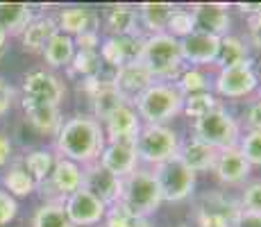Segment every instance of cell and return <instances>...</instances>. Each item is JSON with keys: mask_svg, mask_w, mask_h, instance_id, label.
I'll return each mask as SVG.
<instances>
[{"mask_svg": "<svg viewBox=\"0 0 261 227\" xmlns=\"http://www.w3.org/2000/svg\"><path fill=\"white\" fill-rule=\"evenodd\" d=\"M107 139H105L102 125L93 118V116H73L62 125V130L57 132V148L59 157L75 161L77 166H89L95 164L102 155Z\"/></svg>", "mask_w": 261, "mask_h": 227, "instance_id": "1", "label": "cell"}, {"mask_svg": "<svg viewBox=\"0 0 261 227\" xmlns=\"http://www.w3.org/2000/svg\"><path fill=\"white\" fill-rule=\"evenodd\" d=\"M162 203H164L162 191H159L154 175L150 170L137 168L127 178L120 180V195H118V203L114 207H118V209L127 211L132 216L148 218V216H152L159 209Z\"/></svg>", "mask_w": 261, "mask_h": 227, "instance_id": "2", "label": "cell"}, {"mask_svg": "<svg viewBox=\"0 0 261 227\" xmlns=\"http://www.w3.org/2000/svg\"><path fill=\"white\" fill-rule=\"evenodd\" d=\"M139 62L145 66L152 80H175L179 78L184 68L182 50H179V41L173 39L170 34H150L148 39H143L141 57Z\"/></svg>", "mask_w": 261, "mask_h": 227, "instance_id": "3", "label": "cell"}, {"mask_svg": "<svg viewBox=\"0 0 261 227\" xmlns=\"http://www.w3.org/2000/svg\"><path fill=\"white\" fill-rule=\"evenodd\" d=\"M182 107L184 95L173 82H154L134 100V109L139 118L145 120V125H164L166 120L182 114Z\"/></svg>", "mask_w": 261, "mask_h": 227, "instance_id": "4", "label": "cell"}, {"mask_svg": "<svg viewBox=\"0 0 261 227\" xmlns=\"http://www.w3.org/2000/svg\"><path fill=\"white\" fill-rule=\"evenodd\" d=\"M193 134L198 141L212 145L214 150L223 153V150L237 148L241 141V125L237 123L232 114L223 107H216L202 118L193 120Z\"/></svg>", "mask_w": 261, "mask_h": 227, "instance_id": "5", "label": "cell"}, {"mask_svg": "<svg viewBox=\"0 0 261 227\" xmlns=\"http://www.w3.org/2000/svg\"><path fill=\"white\" fill-rule=\"evenodd\" d=\"M179 143L182 141L177 132L166 125H141V132L134 139V150H137L139 161L159 166L177 157Z\"/></svg>", "mask_w": 261, "mask_h": 227, "instance_id": "6", "label": "cell"}, {"mask_svg": "<svg viewBox=\"0 0 261 227\" xmlns=\"http://www.w3.org/2000/svg\"><path fill=\"white\" fill-rule=\"evenodd\" d=\"M195 220L198 227H241L243 211L237 200L212 191L204 193L195 205Z\"/></svg>", "mask_w": 261, "mask_h": 227, "instance_id": "7", "label": "cell"}, {"mask_svg": "<svg viewBox=\"0 0 261 227\" xmlns=\"http://www.w3.org/2000/svg\"><path fill=\"white\" fill-rule=\"evenodd\" d=\"M152 175L159 184L164 203H182L195 189V173L189 170L177 157L166 161V164L154 166Z\"/></svg>", "mask_w": 261, "mask_h": 227, "instance_id": "8", "label": "cell"}, {"mask_svg": "<svg viewBox=\"0 0 261 227\" xmlns=\"http://www.w3.org/2000/svg\"><path fill=\"white\" fill-rule=\"evenodd\" d=\"M37 186L43 191L48 189V203H53V193H55V203L64 205L68 195H73L75 191L82 189V166L64 157H57L50 178Z\"/></svg>", "mask_w": 261, "mask_h": 227, "instance_id": "9", "label": "cell"}, {"mask_svg": "<svg viewBox=\"0 0 261 227\" xmlns=\"http://www.w3.org/2000/svg\"><path fill=\"white\" fill-rule=\"evenodd\" d=\"M257 87H259V75L254 73L250 59L245 64H239V66L220 68L214 82L216 93H220L223 98H245V95L254 93Z\"/></svg>", "mask_w": 261, "mask_h": 227, "instance_id": "10", "label": "cell"}, {"mask_svg": "<svg viewBox=\"0 0 261 227\" xmlns=\"http://www.w3.org/2000/svg\"><path fill=\"white\" fill-rule=\"evenodd\" d=\"M23 93L25 100L59 107V103L66 95V87H64V82L57 75L48 73V70H32L23 80Z\"/></svg>", "mask_w": 261, "mask_h": 227, "instance_id": "11", "label": "cell"}, {"mask_svg": "<svg viewBox=\"0 0 261 227\" xmlns=\"http://www.w3.org/2000/svg\"><path fill=\"white\" fill-rule=\"evenodd\" d=\"M82 189L95 195L105 207H114L120 195V180L95 161L82 170Z\"/></svg>", "mask_w": 261, "mask_h": 227, "instance_id": "12", "label": "cell"}, {"mask_svg": "<svg viewBox=\"0 0 261 227\" xmlns=\"http://www.w3.org/2000/svg\"><path fill=\"white\" fill-rule=\"evenodd\" d=\"M64 209H66L68 220H71L75 227L95 225L107 216V207L84 189H80V191H75L73 195H68L66 203H64Z\"/></svg>", "mask_w": 261, "mask_h": 227, "instance_id": "13", "label": "cell"}, {"mask_svg": "<svg viewBox=\"0 0 261 227\" xmlns=\"http://www.w3.org/2000/svg\"><path fill=\"white\" fill-rule=\"evenodd\" d=\"M191 16H193V25L198 32L212 34V37H227L229 34V12L227 5L220 3H195L189 9Z\"/></svg>", "mask_w": 261, "mask_h": 227, "instance_id": "14", "label": "cell"}, {"mask_svg": "<svg viewBox=\"0 0 261 227\" xmlns=\"http://www.w3.org/2000/svg\"><path fill=\"white\" fill-rule=\"evenodd\" d=\"M100 125H102L107 143H114V141H134L137 134L141 132V118H139L134 105H120Z\"/></svg>", "mask_w": 261, "mask_h": 227, "instance_id": "15", "label": "cell"}, {"mask_svg": "<svg viewBox=\"0 0 261 227\" xmlns=\"http://www.w3.org/2000/svg\"><path fill=\"white\" fill-rule=\"evenodd\" d=\"M141 48H143L141 37H109L98 48V55L102 59V64H107L112 68H120L125 64L139 62Z\"/></svg>", "mask_w": 261, "mask_h": 227, "instance_id": "16", "label": "cell"}, {"mask_svg": "<svg viewBox=\"0 0 261 227\" xmlns=\"http://www.w3.org/2000/svg\"><path fill=\"white\" fill-rule=\"evenodd\" d=\"M98 164L102 168H107L112 175H116L118 180L127 178L129 173L137 170V164H139L134 141H114V143H107Z\"/></svg>", "mask_w": 261, "mask_h": 227, "instance_id": "17", "label": "cell"}, {"mask_svg": "<svg viewBox=\"0 0 261 227\" xmlns=\"http://www.w3.org/2000/svg\"><path fill=\"white\" fill-rule=\"evenodd\" d=\"M154 84L152 75L145 70V66L141 62H132L125 64V66L116 68L114 73V87L129 105H134V100L143 93L145 89H150Z\"/></svg>", "mask_w": 261, "mask_h": 227, "instance_id": "18", "label": "cell"}, {"mask_svg": "<svg viewBox=\"0 0 261 227\" xmlns=\"http://www.w3.org/2000/svg\"><path fill=\"white\" fill-rule=\"evenodd\" d=\"M218 48H220V39L212 37L204 32H191L189 37H184L179 41V50H182V59L187 64L195 66H204V64H216L218 57Z\"/></svg>", "mask_w": 261, "mask_h": 227, "instance_id": "19", "label": "cell"}, {"mask_svg": "<svg viewBox=\"0 0 261 227\" xmlns=\"http://www.w3.org/2000/svg\"><path fill=\"white\" fill-rule=\"evenodd\" d=\"M214 173L223 184L227 186H239L245 184V180L252 173V166L245 161V157L239 153V148H229L218 153L214 164Z\"/></svg>", "mask_w": 261, "mask_h": 227, "instance_id": "20", "label": "cell"}, {"mask_svg": "<svg viewBox=\"0 0 261 227\" xmlns=\"http://www.w3.org/2000/svg\"><path fill=\"white\" fill-rule=\"evenodd\" d=\"M216 157H218V150H214L212 145L198 141L195 136H191L189 141L179 143L177 150V159L187 166L193 173H204V170H214Z\"/></svg>", "mask_w": 261, "mask_h": 227, "instance_id": "21", "label": "cell"}, {"mask_svg": "<svg viewBox=\"0 0 261 227\" xmlns=\"http://www.w3.org/2000/svg\"><path fill=\"white\" fill-rule=\"evenodd\" d=\"M100 16L89 7H66L62 9L57 18L59 32L68 34V37H77L84 32H98Z\"/></svg>", "mask_w": 261, "mask_h": 227, "instance_id": "22", "label": "cell"}, {"mask_svg": "<svg viewBox=\"0 0 261 227\" xmlns=\"http://www.w3.org/2000/svg\"><path fill=\"white\" fill-rule=\"evenodd\" d=\"M23 112L25 118L30 120L34 130H39L41 134H53L57 136V132L62 130L64 120L59 114V107L55 105H43V103H32V100L23 98Z\"/></svg>", "mask_w": 261, "mask_h": 227, "instance_id": "23", "label": "cell"}, {"mask_svg": "<svg viewBox=\"0 0 261 227\" xmlns=\"http://www.w3.org/2000/svg\"><path fill=\"white\" fill-rule=\"evenodd\" d=\"M105 28L112 37H139V14L129 5H114L105 14Z\"/></svg>", "mask_w": 261, "mask_h": 227, "instance_id": "24", "label": "cell"}, {"mask_svg": "<svg viewBox=\"0 0 261 227\" xmlns=\"http://www.w3.org/2000/svg\"><path fill=\"white\" fill-rule=\"evenodd\" d=\"M34 21L32 7L25 3H0V32L5 37L23 34L25 28Z\"/></svg>", "mask_w": 261, "mask_h": 227, "instance_id": "25", "label": "cell"}, {"mask_svg": "<svg viewBox=\"0 0 261 227\" xmlns=\"http://www.w3.org/2000/svg\"><path fill=\"white\" fill-rule=\"evenodd\" d=\"M57 32H59V28L55 18H50V16L34 18L23 32V48L28 53H43V48H46L48 41Z\"/></svg>", "mask_w": 261, "mask_h": 227, "instance_id": "26", "label": "cell"}, {"mask_svg": "<svg viewBox=\"0 0 261 227\" xmlns=\"http://www.w3.org/2000/svg\"><path fill=\"white\" fill-rule=\"evenodd\" d=\"M43 59H46L48 66L53 68H59V66H68L75 57V43H73V37L64 32H57L53 39L48 41V45L43 48Z\"/></svg>", "mask_w": 261, "mask_h": 227, "instance_id": "27", "label": "cell"}, {"mask_svg": "<svg viewBox=\"0 0 261 227\" xmlns=\"http://www.w3.org/2000/svg\"><path fill=\"white\" fill-rule=\"evenodd\" d=\"M173 5L168 3H143L137 7L139 23H143V28H148L152 34L166 32V23L173 14Z\"/></svg>", "mask_w": 261, "mask_h": 227, "instance_id": "28", "label": "cell"}, {"mask_svg": "<svg viewBox=\"0 0 261 227\" xmlns=\"http://www.w3.org/2000/svg\"><path fill=\"white\" fill-rule=\"evenodd\" d=\"M245 62H248V45L243 43V39L232 37V34L220 39L218 57H216L218 68H232V66H239V64H245Z\"/></svg>", "mask_w": 261, "mask_h": 227, "instance_id": "29", "label": "cell"}, {"mask_svg": "<svg viewBox=\"0 0 261 227\" xmlns=\"http://www.w3.org/2000/svg\"><path fill=\"white\" fill-rule=\"evenodd\" d=\"M55 161H57V155L53 150H32V153L25 155L23 166L32 175V180L37 184H41V182H46L50 178V173L55 168Z\"/></svg>", "mask_w": 261, "mask_h": 227, "instance_id": "30", "label": "cell"}, {"mask_svg": "<svg viewBox=\"0 0 261 227\" xmlns=\"http://www.w3.org/2000/svg\"><path fill=\"white\" fill-rule=\"evenodd\" d=\"M3 184L9 191V195H30L37 189V182L32 180V175L25 170L23 164H14L12 168H7V173L3 175Z\"/></svg>", "mask_w": 261, "mask_h": 227, "instance_id": "31", "label": "cell"}, {"mask_svg": "<svg viewBox=\"0 0 261 227\" xmlns=\"http://www.w3.org/2000/svg\"><path fill=\"white\" fill-rule=\"evenodd\" d=\"M32 227H75V225L68 220L64 205L46 203L34 211Z\"/></svg>", "mask_w": 261, "mask_h": 227, "instance_id": "32", "label": "cell"}, {"mask_svg": "<svg viewBox=\"0 0 261 227\" xmlns=\"http://www.w3.org/2000/svg\"><path fill=\"white\" fill-rule=\"evenodd\" d=\"M175 87H177V91L184 95V98H189V95L207 93L209 91V80L200 68H187V70L179 73L177 84H175Z\"/></svg>", "mask_w": 261, "mask_h": 227, "instance_id": "33", "label": "cell"}, {"mask_svg": "<svg viewBox=\"0 0 261 227\" xmlns=\"http://www.w3.org/2000/svg\"><path fill=\"white\" fill-rule=\"evenodd\" d=\"M68 66H71L73 75H82L84 80H89L95 78L98 70L102 68V59L98 53H91V50H75V57Z\"/></svg>", "mask_w": 261, "mask_h": 227, "instance_id": "34", "label": "cell"}, {"mask_svg": "<svg viewBox=\"0 0 261 227\" xmlns=\"http://www.w3.org/2000/svg\"><path fill=\"white\" fill-rule=\"evenodd\" d=\"M191 32H195V25H193V16H191L189 9H173L170 14L168 23H166V34H170L173 39L182 41L184 37H189Z\"/></svg>", "mask_w": 261, "mask_h": 227, "instance_id": "35", "label": "cell"}, {"mask_svg": "<svg viewBox=\"0 0 261 227\" xmlns=\"http://www.w3.org/2000/svg\"><path fill=\"white\" fill-rule=\"evenodd\" d=\"M218 107V100L214 98V93H198V95H189V98H184V107L182 112L189 116V118L198 120L202 118L204 114H209L212 109Z\"/></svg>", "mask_w": 261, "mask_h": 227, "instance_id": "36", "label": "cell"}, {"mask_svg": "<svg viewBox=\"0 0 261 227\" xmlns=\"http://www.w3.org/2000/svg\"><path fill=\"white\" fill-rule=\"evenodd\" d=\"M241 211L248 218L261 220V180H254L243 186V195H241Z\"/></svg>", "mask_w": 261, "mask_h": 227, "instance_id": "37", "label": "cell"}, {"mask_svg": "<svg viewBox=\"0 0 261 227\" xmlns=\"http://www.w3.org/2000/svg\"><path fill=\"white\" fill-rule=\"evenodd\" d=\"M237 148L250 166H261V132L241 134V141Z\"/></svg>", "mask_w": 261, "mask_h": 227, "instance_id": "38", "label": "cell"}, {"mask_svg": "<svg viewBox=\"0 0 261 227\" xmlns=\"http://www.w3.org/2000/svg\"><path fill=\"white\" fill-rule=\"evenodd\" d=\"M107 227H152V223L148 218L132 216L127 211L118 209V207H112L107 214Z\"/></svg>", "mask_w": 261, "mask_h": 227, "instance_id": "39", "label": "cell"}, {"mask_svg": "<svg viewBox=\"0 0 261 227\" xmlns=\"http://www.w3.org/2000/svg\"><path fill=\"white\" fill-rule=\"evenodd\" d=\"M18 214V207H16V200L7 193V191L0 189V227L9 225Z\"/></svg>", "mask_w": 261, "mask_h": 227, "instance_id": "40", "label": "cell"}, {"mask_svg": "<svg viewBox=\"0 0 261 227\" xmlns=\"http://www.w3.org/2000/svg\"><path fill=\"white\" fill-rule=\"evenodd\" d=\"M73 43H75V50H91V53H98L100 37H98V32H84V34L73 37Z\"/></svg>", "mask_w": 261, "mask_h": 227, "instance_id": "41", "label": "cell"}, {"mask_svg": "<svg viewBox=\"0 0 261 227\" xmlns=\"http://www.w3.org/2000/svg\"><path fill=\"white\" fill-rule=\"evenodd\" d=\"M245 125H248V132H261V100L259 98L254 103H250L248 112H245Z\"/></svg>", "mask_w": 261, "mask_h": 227, "instance_id": "42", "label": "cell"}, {"mask_svg": "<svg viewBox=\"0 0 261 227\" xmlns=\"http://www.w3.org/2000/svg\"><path fill=\"white\" fill-rule=\"evenodd\" d=\"M12 103H14V89H12V84H7L3 78H0V116L9 112Z\"/></svg>", "mask_w": 261, "mask_h": 227, "instance_id": "43", "label": "cell"}, {"mask_svg": "<svg viewBox=\"0 0 261 227\" xmlns=\"http://www.w3.org/2000/svg\"><path fill=\"white\" fill-rule=\"evenodd\" d=\"M12 157V141L7 139V134L0 132V166H5Z\"/></svg>", "mask_w": 261, "mask_h": 227, "instance_id": "44", "label": "cell"}, {"mask_svg": "<svg viewBox=\"0 0 261 227\" xmlns=\"http://www.w3.org/2000/svg\"><path fill=\"white\" fill-rule=\"evenodd\" d=\"M250 39L261 50V18H250Z\"/></svg>", "mask_w": 261, "mask_h": 227, "instance_id": "45", "label": "cell"}, {"mask_svg": "<svg viewBox=\"0 0 261 227\" xmlns=\"http://www.w3.org/2000/svg\"><path fill=\"white\" fill-rule=\"evenodd\" d=\"M237 7L243 14H250V18H261V3H241Z\"/></svg>", "mask_w": 261, "mask_h": 227, "instance_id": "46", "label": "cell"}, {"mask_svg": "<svg viewBox=\"0 0 261 227\" xmlns=\"http://www.w3.org/2000/svg\"><path fill=\"white\" fill-rule=\"evenodd\" d=\"M5 53H7V37L0 32V57H5Z\"/></svg>", "mask_w": 261, "mask_h": 227, "instance_id": "47", "label": "cell"}, {"mask_svg": "<svg viewBox=\"0 0 261 227\" xmlns=\"http://www.w3.org/2000/svg\"><path fill=\"white\" fill-rule=\"evenodd\" d=\"M257 91H259V100H261V80H259V87H257Z\"/></svg>", "mask_w": 261, "mask_h": 227, "instance_id": "48", "label": "cell"}, {"mask_svg": "<svg viewBox=\"0 0 261 227\" xmlns=\"http://www.w3.org/2000/svg\"><path fill=\"white\" fill-rule=\"evenodd\" d=\"M177 227H187V225H177Z\"/></svg>", "mask_w": 261, "mask_h": 227, "instance_id": "49", "label": "cell"}]
</instances>
